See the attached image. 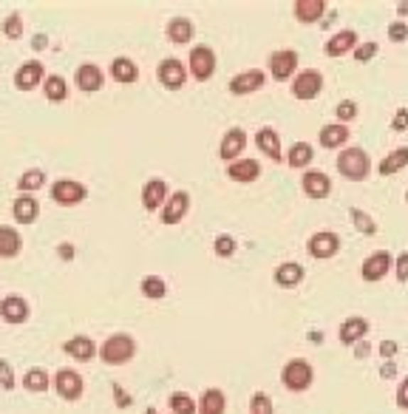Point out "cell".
<instances>
[{"mask_svg": "<svg viewBox=\"0 0 408 414\" xmlns=\"http://www.w3.org/2000/svg\"><path fill=\"white\" fill-rule=\"evenodd\" d=\"M136 355V341L125 332L119 335H111L102 346H100V361L108 363V366H125L131 358Z\"/></svg>", "mask_w": 408, "mask_h": 414, "instance_id": "obj_1", "label": "cell"}, {"mask_svg": "<svg viewBox=\"0 0 408 414\" xmlns=\"http://www.w3.org/2000/svg\"><path fill=\"white\" fill-rule=\"evenodd\" d=\"M281 383L286 392H306L312 383H315V369L309 361L304 358H292L286 361L284 372H281Z\"/></svg>", "mask_w": 408, "mask_h": 414, "instance_id": "obj_2", "label": "cell"}, {"mask_svg": "<svg viewBox=\"0 0 408 414\" xmlns=\"http://www.w3.org/2000/svg\"><path fill=\"white\" fill-rule=\"evenodd\" d=\"M338 171H340V176H346L352 182H363L372 171V159L363 148H346L338 156Z\"/></svg>", "mask_w": 408, "mask_h": 414, "instance_id": "obj_3", "label": "cell"}, {"mask_svg": "<svg viewBox=\"0 0 408 414\" xmlns=\"http://www.w3.org/2000/svg\"><path fill=\"white\" fill-rule=\"evenodd\" d=\"M85 196H88V188H85L82 182H74V179H57V182L51 185V199L63 207L80 205V202H85Z\"/></svg>", "mask_w": 408, "mask_h": 414, "instance_id": "obj_4", "label": "cell"}, {"mask_svg": "<svg viewBox=\"0 0 408 414\" xmlns=\"http://www.w3.org/2000/svg\"><path fill=\"white\" fill-rule=\"evenodd\" d=\"M54 389H57V395H60L63 400L74 403V400L82 398L85 383H82V375H80L77 369H60V372L54 375Z\"/></svg>", "mask_w": 408, "mask_h": 414, "instance_id": "obj_5", "label": "cell"}, {"mask_svg": "<svg viewBox=\"0 0 408 414\" xmlns=\"http://www.w3.org/2000/svg\"><path fill=\"white\" fill-rule=\"evenodd\" d=\"M321 88H323L321 71L306 68V71H301V74L295 77V83H292V97H295V100H315V97L321 94Z\"/></svg>", "mask_w": 408, "mask_h": 414, "instance_id": "obj_6", "label": "cell"}, {"mask_svg": "<svg viewBox=\"0 0 408 414\" xmlns=\"http://www.w3.org/2000/svg\"><path fill=\"white\" fill-rule=\"evenodd\" d=\"M269 71L275 80H289L295 74V65H298V51L292 48H281V51H272L269 60H267Z\"/></svg>", "mask_w": 408, "mask_h": 414, "instance_id": "obj_7", "label": "cell"}, {"mask_svg": "<svg viewBox=\"0 0 408 414\" xmlns=\"http://www.w3.org/2000/svg\"><path fill=\"white\" fill-rule=\"evenodd\" d=\"M40 83H45V71H43L40 60H28L14 71V85L20 91H34Z\"/></svg>", "mask_w": 408, "mask_h": 414, "instance_id": "obj_8", "label": "cell"}, {"mask_svg": "<svg viewBox=\"0 0 408 414\" xmlns=\"http://www.w3.org/2000/svg\"><path fill=\"white\" fill-rule=\"evenodd\" d=\"M309 255L312 258H332L338 250H340V235L332 233V230H323V233H315L306 244Z\"/></svg>", "mask_w": 408, "mask_h": 414, "instance_id": "obj_9", "label": "cell"}, {"mask_svg": "<svg viewBox=\"0 0 408 414\" xmlns=\"http://www.w3.org/2000/svg\"><path fill=\"white\" fill-rule=\"evenodd\" d=\"M28 315H31V309H28V301L23 295H6V298H0V318L6 324H26Z\"/></svg>", "mask_w": 408, "mask_h": 414, "instance_id": "obj_10", "label": "cell"}, {"mask_svg": "<svg viewBox=\"0 0 408 414\" xmlns=\"http://www.w3.org/2000/svg\"><path fill=\"white\" fill-rule=\"evenodd\" d=\"M392 264H394L392 253L377 250V253H372V255L363 261L360 275H363V281H380V278H386V272H389V267H392Z\"/></svg>", "mask_w": 408, "mask_h": 414, "instance_id": "obj_11", "label": "cell"}, {"mask_svg": "<svg viewBox=\"0 0 408 414\" xmlns=\"http://www.w3.org/2000/svg\"><path fill=\"white\" fill-rule=\"evenodd\" d=\"M63 352H65L68 358L80 361V363H88V361L100 358V346H97V344L88 338V335H77V338L65 341V344H63Z\"/></svg>", "mask_w": 408, "mask_h": 414, "instance_id": "obj_12", "label": "cell"}, {"mask_svg": "<svg viewBox=\"0 0 408 414\" xmlns=\"http://www.w3.org/2000/svg\"><path fill=\"white\" fill-rule=\"evenodd\" d=\"M190 74H193L196 80H202V83L215 74V54H213V48L196 46V48L190 51Z\"/></svg>", "mask_w": 408, "mask_h": 414, "instance_id": "obj_13", "label": "cell"}, {"mask_svg": "<svg viewBox=\"0 0 408 414\" xmlns=\"http://www.w3.org/2000/svg\"><path fill=\"white\" fill-rule=\"evenodd\" d=\"M159 83L165 88H171V91L182 88L188 83V68L182 65V60H173V57L162 60V65H159Z\"/></svg>", "mask_w": 408, "mask_h": 414, "instance_id": "obj_14", "label": "cell"}, {"mask_svg": "<svg viewBox=\"0 0 408 414\" xmlns=\"http://www.w3.org/2000/svg\"><path fill=\"white\" fill-rule=\"evenodd\" d=\"M264 83H267V74H264L261 68L241 71V74H235V77L230 80V94H235V97H244V94H252V91H258Z\"/></svg>", "mask_w": 408, "mask_h": 414, "instance_id": "obj_15", "label": "cell"}, {"mask_svg": "<svg viewBox=\"0 0 408 414\" xmlns=\"http://www.w3.org/2000/svg\"><path fill=\"white\" fill-rule=\"evenodd\" d=\"M247 148V134L241 131V128H230L224 137H221V148H218V156L224 159V162H238V156H241V151Z\"/></svg>", "mask_w": 408, "mask_h": 414, "instance_id": "obj_16", "label": "cell"}, {"mask_svg": "<svg viewBox=\"0 0 408 414\" xmlns=\"http://www.w3.org/2000/svg\"><path fill=\"white\" fill-rule=\"evenodd\" d=\"M366 335H369V321L360 318V315L346 318V321L340 324V329H338V338H340V344H346V346H355V344L366 341Z\"/></svg>", "mask_w": 408, "mask_h": 414, "instance_id": "obj_17", "label": "cell"}, {"mask_svg": "<svg viewBox=\"0 0 408 414\" xmlns=\"http://www.w3.org/2000/svg\"><path fill=\"white\" fill-rule=\"evenodd\" d=\"M74 80H77V88L85 91V94H94V91H100V88L105 85V74H102V68L94 65V63L80 65L77 74H74Z\"/></svg>", "mask_w": 408, "mask_h": 414, "instance_id": "obj_18", "label": "cell"}, {"mask_svg": "<svg viewBox=\"0 0 408 414\" xmlns=\"http://www.w3.org/2000/svg\"><path fill=\"white\" fill-rule=\"evenodd\" d=\"M168 205V182L165 179H151L142 188V207L148 213H156L159 207Z\"/></svg>", "mask_w": 408, "mask_h": 414, "instance_id": "obj_19", "label": "cell"}, {"mask_svg": "<svg viewBox=\"0 0 408 414\" xmlns=\"http://www.w3.org/2000/svg\"><path fill=\"white\" fill-rule=\"evenodd\" d=\"M188 210H190V193L179 191V193H173V196L168 199V205L162 207L159 218H162V224H179V221L188 216Z\"/></svg>", "mask_w": 408, "mask_h": 414, "instance_id": "obj_20", "label": "cell"}, {"mask_svg": "<svg viewBox=\"0 0 408 414\" xmlns=\"http://www.w3.org/2000/svg\"><path fill=\"white\" fill-rule=\"evenodd\" d=\"M304 193L309 199H326L332 193V179L321 171H306L304 174Z\"/></svg>", "mask_w": 408, "mask_h": 414, "instance_id": "obj_21", "label": "cell"}, {"mask_svg": "<svg viewBox=\"0 0 408 414\" xmlns=\"http://www.w3.org/2000/svg\"><path fill=\"white\" fill-rule=\"evenodd\" d=\"M11 216H14L17 224H34L37 216H40V205H37L34 196H17L11 202Z\"/></svg>", "mask_w": 408, "mask_h": 414, "instance_id": "obj_22", "label": "cell"}, {"mask_svg": "<svg viewBox=\"0 0 408 414\" xmlns=\"http://www.w3.org/2000/svg\"><path fill=\"white\" fill-rule=\"evenodd\" d=\"M255 145H258L261 154L269 156L272 162H281V159H284V154H281V139H278V134H275L272 128H261V131L255 134Z\"/></svg>", "mask_w": 408, "mask_h": 414, "instance_id": "obj_23", "label": "cell"}, {"mask_svg": "<svg viewBox=\"0 0 408 414\" xmlns=\"http://www.w3.org/2000/svg\"><path fill=\"white\" fill-rule=\"evenodd\" d=\"M227 176L232 182H255L261 176V165L255 159H238V162H232L227 168Z\"/></svg>", "mask_w": 408, "mask_h": 414, "instance_id": "obj_24", "label": "cell"}, {"mask_svg": "<svg viewBox=\"0 0 408 414\" xmlns=\"http://www.w3.org/2000/svg\"><path fill=\"white\" fill-rule=\"evenodd\" d=\"M355 43H358V34H355L352 28H343V31H338V34L329 37V43H326V54H329V57H340V54L352 51Z\"/></svg>", "mask_w": 408, "mask_h": 414, "instance_id": "obj_25", "label": "cell"}, {"mask_svg": "<svg viewBox=\"0 0 408 414\" xmlns=\"http://www.w3.org/2000/svg\"><path fill=\"white\" fill-rule=\"evenodd\" d=\"M301 281H304V267L295 264V261H286V264H281V267L275 270V284L284 287V290H292V287H298Z\"/></svg>", "mask_w": 408, "mask_h": 414, "instance_id": "obj_26", "label": "cell"}, {"mask_svg": "<svg viewBox=\"0 0 408 414\" xmlns=\"http://www.w3.org/2000/svg\"><path fill=\"white\" fill-rule=\"evenodd\" d=\"M20 247H23V238L14 227L9 224H0V258H14L20 255Z\"/></svg>", "mask_w": 408, "mask_h": 414, "instance_id": "obj_27", "label": "cell"}, {"mask_svg": "<svg viewBox=\"0 0 408 414\" xmlns=\"http://www.w3.org/2000/svg\"><path fill=\"white\" fill-rule=\"evenodd\" d=\"M227 412V395L221 389H207L199 398V414H224Z\"/></svg>", "mask_w": 408, "mask_h": 414, "instance_id": "obj_28", "label": "cell"}, {"mask_svg": "<svg viewBox=\"0 0 408 414\" xmlns=\"http://www.w3.org/2000/svg\"><path fill=\"white\" fill-rule=\"evenodd\" d=\"M323 11H326L323 0H295V17L301 23H315L323 17Z\"/></svg>", "mask_w": 408, "mask_h": 414, "instance_id": "obj_29", "label": "cell"}, {"mask_svg": "<svg viewBox=\"0 0 408 414\" xmlns=\"http://www.w3.org/2000/svg\"><path fill=\"white\" fill-rule=\"evenodd\" d=\"M168 40L171 43H190L193 40V20L190 17H173L168 23Z\"/></svg>", "mask_w": 408, "mask_h": 414, "instance_id": "obj_30", "label": "cell"}, {"mask_svg": "<svg viewBox=\"0 0 408 414\" xmlns=\"http://www.w3.org/2000/svg\"><path fill=\"white\" fill-rule=\"evenodd\" d=\"M111 77L117 83H136L139 80V68H136V63L131 57H117L111 63Z\"/></svg>", "mask_w": 408, "mask_h": 414, "instance_id": "obj_31", "label": "cell"}, {"mask_svg": "<svg viewBox=\"0 0 408 414\" xmlns=\"http://www.w3.org/2000/svg\"><path fill=\"white\" fill-rule=\"evenodd\" d=\"M43 94L48 102H65L68 100V83L60 74H48L43 83Z\"/></svg>", "mask_w": 408, "mask_h": 414, "instance_id": "obj_32", "label": "cell"}, {"mask_svg": "<svg viewBox=\"0 0 408 414\" xmlns=\"http://www.w3.org/2000/svg\"><path fill=\"white\" fill-rule=\"evenodd\" d=\"M346 139H349V128L343 122H335V125H323L321 128V145L323 148H340Z\"/></svg>", "mask_w": 408, "mask_h": 414, "instance_id": "obj_33", "label": "cell"}, {"mask_svg": "<svg viewBox=\"0 0 408 414\" xmlns=\"http://www.w3.org/2000/svg\"><path fill=\"white\" fill-rule=\"evenodd\" d=\"M48 386H51V381H48V372L45 369H40V366H31L26 375H23V389L26 392H48Z\"/></svg>", "mask_w": 408, "mask_h": 414, "instance_id": "obj_34", "label": "cell"}, {"mask_svg": "<svg viewBox=\"0 0 408 414\" xmlns=\"http://www.w3.org/2000/svg\"><path fill=\"white\" fill-rule=\"evenodd\" d=\"M312 156H315V148H312L309 142H295V145L289 148L286 162H289V168H306V165L312 162Z\"/></svg>", "mask_w": 408, "mask_h": 414, "instance_id": "obj_35", "label": "cell"}, {"mask_svg": "<svg viewBox=\"0 0 408 414\" xmlns=\"http://www.w3.org/2000/svg\"><path fill=\"white\" fill-rule=\"evenodd\" d=\"M45 185V171H40V168H31V171H23V176L17 179V188H20V193H34V191H40Z\"/></svg>", "mask_w": 408, "mask_h": 414, "instance_id": "obj_36", "label": "cell"}, {"mask_svg": "<svg viewBox=\"0 0 408 414\" xmlns=\"http://www.w3.org/2000/svg\"><path fill=\"white\" fill-rule=\"evenodd\" d=\"M139 290H142V295H145V298L159 301V298H165L168 284H165V278H162V275H145V278H142V284H139Z\"/></svg>", "mask_w": 408, "mask_h": 414, "instance_id": "obj_37", "label": "cell"}, {"mask_svg": "<svg viewBox=\"0 0 408 414\" xmlns=\"http://www.w3.org/2000/svg\"><path fill=\"white\" fill-rule=\"evenodd\" d=\"M406 165H408V148H397V151H392V154L380 162V174H383V176H392V174L403 171Z\"/></svg>", "mask_w": 408, "mask_h": 414, "instance_id": "obj_38", "label": "cell"}, {"mask_svg": "<svg viewBox=\"0 0 408 414\" xmlns=\"http://www.w3.org/2000/svg\"><path fill=\"white\" fill-rule=\"evenodd\" d=\"M171 412L173 414H196L199 412V403H196L188 392H173V395H171Z\"/></svg>", "mask_w": 408, "mask_h": 414, "instance_id": "obj_39", "label": "cell"}, {"mask_svg": "<svg viewBox=\"0 0 408 414\" xmlns=\"http://www.w3.org/2000/svg\"><path fill=\"white\" fill-rule=\"evenodd\" d=\"M3 34H6L9 40L23 37V14H20V11H11V14L3 20Z\"/></svg>", "mask_w": 408, "mask_h": 414, "instance_id": "obj_40", "label": "cell"}, {"mask_svg": "<svg viewBox=\"0 0 408 414\" xmlns=\"http://www.w3.org/2000/svg\"><path fill=\"white\" fill-rule=\"evenodd\" d=\"M352 221H355V227H358L360 233H366V235H375V233H377V224H375L372 216L363 213L360 207H352Z\"/></svg>", "mask_w": 408, "mask_h": 414, "instance_id": "obj_41", "label": "cell"}, {"mask_svg": "<svg viewBox=\"0 0 408 414\" xmlns=\"http://www.w3.org/2000/svg\"><path fill=\"white\" fill-rule=\"evenodd\" d=\"M249 414H275L272 409V398L267 392H255L249 400Z\"/></svg>", "mask_w": 408, "mask_h": 414, "instance_id": "obj_42", "label": "cell"}, {"mask_svg": "<svg viewBox=\"0 0 408 414\" xmlns=\"http://www.w3.org/2000/svg\"><path fill=\"white\" fill-rule=\"evenodd\" d=\"M213 250H215V255H218V258H230V255L235 253V238H232V235H227V233H221V235H215Z\"/></svg>", "mask_w": 408, "mask_h": 414, "instance_id": "obj_43", "label": "cell"}, {"mask_svg": "<svg viewBox=\"0 0 408 414\" xmlns=\"http://www.w3.org/2000/svg\"><path fill=\"white\" fill-rule=\"evenodd\" d=\"M14 386H17V378H14V369H11V363L0 358V389L11 392Z\"/></svg>", "mask_w": 408, "mask_h": 414, "instance_id": "obj_44", "label": "cell"}, {"mask_svg": "<svg viewBox=\"0 0 408 414\" xmlns=\"http://www.w3.org/2000/svg\"><path fill=\"white\" fill-rule=\"evenodd\" d=\"M335 114H338L340 122H352V120L358 117V105H355L352 100H346V102H340V105L335 108Z\"/></svg>", "mask_w": 408, "mask_h": 414, "instance_id": "obj_45", "label": "cell"}, {"mask_svg": "<svg viewBox=\"0 0 408 414\" xmlns=\"http://www.w3.org/2000/svg\"><path fill=\"white\" fill-rule=\"evenodd\" d=\"M375 54H377V43H363V46L355 48V60L358 63H369Z\"/></svg>", "mask_w": 408, "mask_h": 414, "instance_id": "obj_46", "label": "cell"}, {"mask_svg": "<svg viewBox=\"0 0 408 414\" xmlns=\"http://www.w3.org/2000/svg\"><path fill=\"white\" fill-rule=\"evenodd\" d=\"M389 40H392V43H403V40H408V26L406 23H400V20H397V23H392V26H389Z\"/></svg>", "mask_w": 408, "mask_h": 414, "instance_id": "obj_47", "label": "cell"}, {"mask_svg": "<svg viewBox=\"0 0 408 414\" xmlns=\"http://www.w3.org/2000/svg\"><path fill=\"white\" fill-rule=\"evenodd\" d=\"M397 352H400V344H397V341H383V344H380V355H383V361H394Z\"/></svg>", "mask_w": 408, "mask_h": 414, "instance_id": "obj_48", "label": "cell"}, {"mask_svg": "<svg viewBox=\"0 0 408 414\" xmlns=\"http://www.w3.org/2000/svg\"><path fill=\"white\" fill-rule=\"evenodd\" d=\"M114 400H117V406H119V409H128V406L134 403V400H131V395H128L119 383H114Z\"/></svg>", "mask_w": 408, "mask_h": 414, "instance_id": "obj_49", "label": "cell"}, {"mask_svg": "<svg viewBox=\"0 0 408 414\" xmlns=\"http://www.w3.org/2000/svg\"><path fill=\"white\" fill-rule=\"evenodd\" d=\"M392 128H394L397 134L408 131V108H400V111L394 114V120H392Z\"/></svg>", "mask_w": 408, "mask_h": 414, "instance_id": "obj_50", "label": "cell"}, {"mask_svg": "<svg viewBox=\"0 0 408 414\" xmlns=\"http://www.w3.org/2000/svg\"><path fill=\"white\" fill-rule=\"evenodd\" d=\"M394 264H397V281H408V253H400L397 258H394Z\"/></svg>", "mask_w": 408, "mask_h": 414, "instance_id": "obj_51", "label": "cell"}, {"mask_svg": "<svg viewBox=\"0 0 408 414\" xmlns=\"http://www.w3.org/2000/svg\"><path fill=\"white\" fill-rule=\"evenodd\" d=\"M397 406H400V409H408V378L400 383V389H397Z\"/></svg>", "mask_w": 408, "mask_h": 414, "instance_id": "obj_52", "label": "cell"}, {"mask_svg": "<svg viewBox=\"0 0 408 414\" xmlns=\"http://www.w3.org/2000/svg\"><path fill=\"white\" fill-rule=\"evenodd\" d=\"M74 253H77V250H74L71 244H60V247H57V255H60V261H74Z\"/></svg>", "mask_w": 408, "mask_h": 414, "instance_id": "obj_53", "label": "cell"}, {"mask_svg": "<svg viewBox=\"0 0 408 414\" xmlns=\"http://www.w3.org/2000/svg\"><path fill=\"white\" fill-rule=\"evenodd\" d=\"M369 355H372V346H369L366 341L355 344V358H358V361H363V358H369Z\"/></svg>", "mask_w": 408, "mask_h": 414, "instance_id": "obj_54", "label": "cell"}, {"mask_svg": "<svg viewBox=\"0 0 408 414\" xmlns=\"http://www.w3.org/2000/svg\"><path fill=\"white\" fill-rule=\"evenodd\" d=\"M394 375H397V366H394V361H386V363H383V369H380V378H383V381H392Z\"/></svg>", "mask_w": 408, "mask_h": 414, "instance_id": "obj_55", "label": "cell"}, {"mask_svg": "<svg viewBox=\"0 0 408 414\" xmlns=\"http://www.w3.org/2000/svg\"><path fill=\"white\" fill-rule=\"evenodd\" d=\"M45 43H48V40H45V37H43V34H37V37H34V43H31V46H34V48H43V46H45Z\"/></svg>", "mask_w": 408, "mask_h": 414, "instance_id": "obj_56", "label": "cell"}, {"mask_svg": "<svg viewBox=\"0 0 408 414\" xmlns=\"http://www.w3.org/2000/svg\"><path fill=\"white\" fill-rule=\"evenodd\" d=\"M397 14H400V17H406V14H408V3H400V6H397Z\"/></svg>", "mask_w": 408, "mask_h": 414, "instance_id": "obj_57", "label": "cell"}, {"mask_svg": "<svg viewBox=\"0 0 408 414\" xmlns=\"http://www.w3.org/2000/svg\"><path fill=\"white\" fill-rule=\"evenodd\" d=\"M309 341H318V344H321V341H323V335H321V332H309Z\"/></svg>", "mask_w": 408, "mask_h": 414, "instance_id": "obj_58", "label": "cell"}, {"mask_svg": "<svg viewBox=\"0 0 408 414\" xmlns=\"http://www.w3.org/2000/svg\"><path fill=\"white\" fill-rule=\"evenodd\" d=\"M145 414H159V409H156V406H148V409H145Z\"/></svg>", "mask_w": 408, "mask_h": 414, "instance_id": "obj_59", "label": "cell"}, {"mask_svg": "<svg viewBox=\"0 0 408 414\" xmlns=\"http://www.w3.org/2000/svg\"><path fill=\"white\" fill-rule=\"evenodd\" d=\"M406 199H408V193H406Z\"/></svg>", "mask_w": 408, "mask_h": 414, "instance_id": "obj_60", "label": "cell"}]
</instances>
